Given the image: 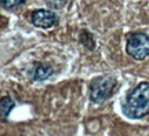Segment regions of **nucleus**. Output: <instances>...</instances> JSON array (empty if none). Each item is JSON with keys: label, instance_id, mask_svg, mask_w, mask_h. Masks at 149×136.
Returning a JSON list of instances; mask_svg holds the SVG:
<instances>
[{"label": "nucleus", "instance_id": "obj_4", "mask_svg": "<svg viewBox=\"0 0 149 136\" xmlns=\"http://www.w3.org/2000/svg\"><path fill=\"white\" fill-rule=\"evenodd\" d=\"M31 21L35 26L42 29H51L55 25H58V15L51 10H36L31 15Z\"/></svg>", "mask_w": 149, "mask_h": 136}, {"label": "nucleus", "instance_id": "obj_6", "mask_svg": "<svg viewBox=\"0 0 149 136\" xmlns=\"http://www.w3.org/2000/svg\"><path fill=\"white\" fill-rule=\"evenodd\" d=\"M13 107H14V102H13V99H11L10 96L1 98V102H0V118H1L3 122L6 121L7 115L10 114Z\"/></svg>", "mask_w": 149, "mask_h": 136}, {"label": "nucleus", "instance_id": "obj_1", "mask_svg": "<svg viewBox=\"0 0 149 136\" xmlns=\"http://www.w3.org/2000/svg\"><path fill=\"white\" fill-rule=\"evenodd\" d=\"M123 111L130 118H142L149 114V83H139L128 92Z\"/></svg>", "mask_w": 149, "mask_h": 136}, {"label": "nucleus", "instance_id": "obj_5", "mask_svg": "<svg viewBox=\"0 0 149 136\" xmlns=\"http://www.w3.org/2000/svg\"><path fill=\"white\" fill-rule=\"evenodd\" d=\"M53 74V68L51 66H46V65H37L35 72H33V79L36 81H43V80L48 79Z\"/></svg>", "mask_w": 149, "mask_h": 136}, {"label": "nucleus", "instance_id": "obj_3", "mask_svg": "<svg viewBox=\"0 0 149 136\" xmlns=\"http://www.w3.org/2000/svg\"><path fill=\"white\" fill-rule=\"evenodd\" d=\"M126 51L131 58L142 61L149 55V36L145 33H133L127 39Z\"/></svg>", "mask_w": 149, "mask_h": 136}, {"label": "nucleus", "instance_id": "obj_7", "mask_svg": "<svg viewBox=\"0 0 149 136\" xmlns=\"http://www.w3.org/2000/svg\"><path fill=\"white\" fill-rule=\"evenodd\" d=\"M0 1H1V7L3 8L10 10V8H14V7H18V6L24 4L26 0H0Z\"/></svg>", "mask_w": 149, "mask_h": 136}, {"label": "nucleus", "instance_id": "obj_8", "mask_svg": "<svg viewBox=\"0 0 149 136\" xmlns=\"http://www.w3.org/2000/svg\"><path fill=\"white\" fill-rule=\"evenodd\" d=\"M46 1V4L48 7H51L53 10H59V8H62L65 7V4L68 3V0H44Z\"/></svg>", "mask_w": 149, "mask_h": 136}, {"label": "nucleus", "instance_id": "obj_2", "mask_svg": "<svg viewBox=\"0 0 149 136\" xmlns=\"http://www.w3.org/2000/svg\"><path fill=\"white\" fill-rule=\"evenodd\" d=\"M115 87H116V79L111 74L97 77L90 84V100L94 105H101L112 94Z\"/></svg>", "mask_w": 149, "mask_h": 136}]
</instances>
